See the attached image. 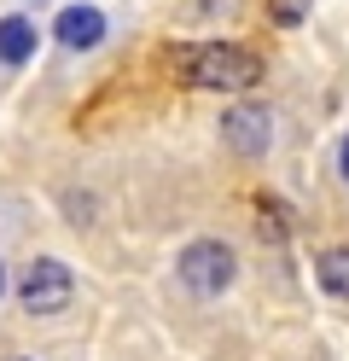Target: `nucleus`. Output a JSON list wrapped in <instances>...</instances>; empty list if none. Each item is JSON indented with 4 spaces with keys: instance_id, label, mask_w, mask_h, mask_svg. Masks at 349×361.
<instances>
[{
    "instance_id": "obj_1",
    "label": "nucleus",
    "mask_w": 349,
    "mask_h": 361,
    "mask_svg": "<svg viewBox=\"0 0 349 361\" xmlns=\"http://www.w3.org/2000/svg\"><path fill=\"white\" fill-rule=\"evenodd\" d=\"M169 64L192 82V87H227V94H245V87H256V76H262V59L233 47V41H198V47H175Z\"/></svg>"
},
{
    "instance_id": "obj_2",
    "label": "nucleus",
    "mask_w": 349,
    "mask_h": 361,
    "mask_svg": "<svg viewBox=\"0 0 349 361\" xmlns=\"http://www.w3.org/2000/svg\"><path fill=\"white\" fill-rule=\"evenodd\" d=\"M175 268H180V286L198 291V298H221V291L233 286V274H239V262H233V251L221 239H192Z\"/></svg>"
},
{
    "instance_id": "obj_3",
    "label": "nucleus",
    "mask_w": 349,
    "mask_h": 361,
    "mask_svg": "<svg viewBox=\"0 0 349 361\" xmlns=\"http://www.w3.org/2000/svg\"><path fill=\"white\" fill-rule=\"evenodd\" d=\"M70 291H76L70 268L59 257H35L30 268H23V280H18V303L30 309V314H59L70 303Z\"/></svg>"
},
{
    "instance_id": "obj_4",
    "label": "nucleus",
    "mask_w": 349,
    "mask_h": 361,
    "mask_svg": "<svg viewBox=\"0 0 349 361\" xmlns=\"http://www.w3.org/2000/svg\"><path fill=\"white\" fill-rule=\"evenodd\" d=\"M221 134H227V146H233V152H245V157L268 152V140H274V128H268V111H256V105L227 111V117H221Z\"/></svg>"
},
{
    "instance_id": "obj_5",
    "label": "nucleus",
    "mask_w": 349,
    "mask_h": 361,
    "mask_svg": "<svg viewBox=\"0 0 349 361\" xmlns=\"http://www.w3.org/2000/svg\"><path fill=\"white\" fill-rule=\"evenodd\" d=\"M53 30H59L64 47H99L105 41V12L99 6H64Z\"/></svg>"
},
{
    "instance_id": "obj_6",
    "label": "nucleus",
    "mask_w": 349,
    "mask_h": 361,
    "mask_svg": "<svg viewBox=\"0 0 349 361\" xmlns=\"http://www.w3.org/2000/svg\"><path fill=\"white\" fill-rule=\"evenodd\" d=\"M314 280L332 291L338 303H349V245H332V251L314 257Z\"/></svg>"
},
{
    "instance_id": "obj_7",
    "label": "nucleus",
    "mask_w": 349,
    "mask_h": 361,
    "mask_svg": "<svg viewBox=\"0 0 349 361\" xmlns=\"http://www.w3.org/2000/svg\"><path fill=\"white\" fill-rule=\"evenodd\" d=\"M35 53V24L30 18H0V64H23Z\"/></svg>"
},
{
    "instance_id": "obj_8",
    "label": "nucleus",
    "mask_w": 349,
    "mask_h": 361,
    "mask_svg": "<svg viewBox=\"0 0 349 361\" xmlns=\"http://www.w3.org/2000/svg\"><path fill=\"white\" fill-rule=\"evenodd\" d=\"M309 6H314V0H274V24H286V30H297L302 24V18H309Z\"/></svg>"
},
{
    "instance_id": "obj_9",
    "label": "nucleus",
    "mask_w": 349,
    "mask_h": 361,
    "mask_svg": "<svg viewBox=\"0 0 349 361\" xmlns=\"http://www.w3.org/2000/svg\"><path fill=\"white\" fill-rule=\"evenodd\" d=\"M338 169H343V180H349V134H343V146H338Z\"/></svg>"
},
{
    "instance_id": "obj_10",
    "label": "nucleus",
    "mask_w": 349,
    "mask_h": 361,
    "mask_svg": "<svg viewBox=\"0 0 349 361\" xmlns=\"http://www.w3.org/2000/svg\"><path fill=\"white\" fill-rule=\"evenodd\" d=\"M0 291H6V268H0Z\"/></svg>"
}]
</instances>
